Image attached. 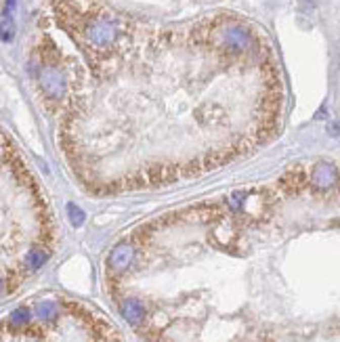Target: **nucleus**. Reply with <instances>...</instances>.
I'll return each mask as SVG.
<instances>
[{"instance_id": "obj_3", "label": "nucleus", "mask_w": 340, "mask_h": 342, "mask_svg": "<svg viewBox=\"0 0 340 342\" xmlns=\"http://www.w3.org/2000/svg\"><path fill=\"white\" fill-rule=\"evenodd\" d=\"M53 250L55 223L45 191L3 135V296H15Z\"/></svg>"}, {"instance_id": "obj_4", "label": "nucleus", "mask_w": 340, "mask_h": 342, "mask_svg": "<svg viewBox=\"0 0 340 342\" xmlns=\"http://www.w3.org/2000/svg\"><path fill=\"white\" fill-rule=\"evenodd\" d=\"M3 342H124L101 311L61 294H40L3 319Z\"/></svg>"}, {"instance_id": "obj_1", "label": "nucleus", "mask_w": 340, "mask_h": 342, "mask_svg": "<svg viewBox=\"0 0 340 342\" xmlns=\"http://www.w3.org/2000/svg\"><path fill=\"white\" fill-rule=\"evenodd\" d=\"M27 69L69 175L99 197L204 177L281 131L279 65L265 34L233 13L181 27L133 19L97 59L67 53L40 25Z\"/></svg>"}, {"instance_id": "obj_2", "label": "nucleus", "mask_w": 340, "mask_h": 342, "mask_svg": "<svg viewBox=\"0 0 340 342\" xmlns=\"http://www.w3.org/2000/svg\"><path fill=\"white\" fill-rule=\"evenodd\" d=\"M340 206L330 162L162 212L116 241L103 286L143 342H340L313 241Z\"/></svg>"}]
</instances>
